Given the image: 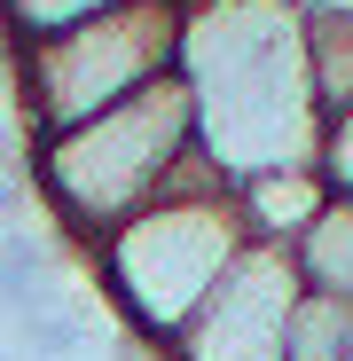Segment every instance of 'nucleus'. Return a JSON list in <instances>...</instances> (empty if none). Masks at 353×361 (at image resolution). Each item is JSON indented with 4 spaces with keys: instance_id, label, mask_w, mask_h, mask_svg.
Listing matches in <instances>:
<instances>
[{
    "instance_id": "obj_1",
    "label": "nucleus",
    "mask_w": 353,
    "mask_h": 361,
    "mask_svg": "<svg viewBox=\"0 0 353 361\" xmlns=\"http://www.w3.org/2000/svg\"><path fill=\"white\" fill-rule=\"evenodd\" d=\"M173 71L197 102V149L228 180L322 165L330 110L314 94L306 16L290 0H189Z\"/></svg>"
},
{
    "instance_id": "obj_2",
    "label": "nucleus",
    "mask_w": 353,
    "mask_h": 361,
    "mask_svg": "<svg viewBox=\"0 0 353 361\" xmlns=\"http://www.w3.org/2000/svg\"><path fill=\"white\" fill-rule=\"evenodd\" d=\"M244 244H252V228L235 212V180L197 149L189 173L173 180L149 212H134L126 228H110L87 259H94V275L110 290L118 322L134 338H149V345H173L181 322L212 298V283L244 259Z\"/></svg>"
},
{
    "instance_id": "obj_3",
    "label": "nucleus",
    "mask_w": 353,
    "mask_h": 361,
    "mask_svg": "<svg viewBox=\"0 0 353 361\" xmlns=\"http://www.w3.org/2000/svg\"><path fill=\"white\" fill-rule=\"evenodd\" d=\"M189 157H197V102L173 71L87 126L32 142V189L63 220V235H79V252H94L110 228L149 212L189 173Z\"/></svg>"
},
{
    "instance_id": "obj_4",
    "label": "nucleus",
    "mask_w": 353,
    "mask_h": 361,
    "mask_svg": "<svg viewBox=\"0 0 353 361\" xmlns=\"http://www.w3.org/2000/svg\"><path fill=\"white\" fill-rule=\"evenodd\" d=\"M181 24H189V0H118V8L55 32V39L8 47V102L24 110V142L71 134L87 118L134 102L142 87L173 79Z\"/></svg>"
},
{
    "instance_id": "obj_5",
    "label": "nucleus",
    "mask_w": 353,
    "mask_h": 361,
    "mask_svg": "<svg viewBox=\"0 0 353 361\" xmlns=\"http://www.w3.org/2000/svg\"><path fill=\"white\" fill-rule=\"evenodd\" d=\"M299 298H306L299 259L283 244H244V259L181 322L165 361H283L290 353V322H299Z\"/></svg>"
},
{
    "instance_id": "obj_6",
    "label": "nucleus",
    "mask_w": 353,
    "mask_h": 361,
    "mask_svg": "<svg viewBox=\"0 0 353 361\" xmlns=\"http://www.w3.org/2000/svg\"><path fill=\"white\" fill-rule=\"evenodd\" d=\"M330 197H337V189H330L322 165H283V173H252V180H235V212H244L252 244H283V252L322 220Z\"/></svg>"
},
{
    "instance_id": "obj_7",
    "label": "nucleus",
    "mask_w": 353,
    "mask_h": 361,
    "mask_svg": "<svg viewBox=\"0 0 353 361\" xmlns=\"http://www.w3.org/2000/svg\"><path fill=\"white\" fill-rule=\"evenodd\" d=\"M290 259H299L306 290H330V298H353V197L337 189L322 204V220L290 244Z\"/></svg>"
},
{
    "instance_id": "obj_8",
    "label": "nucleus",
    "mask_w": 353,
    "mask_h": 361,
    "mask_svg": "<svg viewBox=\"0 0 353 361\" xmlns=\"http://www.w3.org/2000/svg\"><path fill=\"white\" fill-rule=\"evenodd\" d=\"M306 55H314V94L322 110H353V16L337 24H306Z\"/></svg>"
},
{
    "instance_id": "obj_9",
    "label": "nucleus",
    "mask_w": 353,
    "mask_h": 361,
    "mask_svg": "<svg viewBox=\"0 0 353 361\" xmlns=\"http://www.w3.org/2000/svg\"><path fill=\"white\" fill-rule=\"evenodd\" d=\"M118 8V0H0V39L24 47V39H55V32H71L87 16Z\"/></svg>"
},
{
    "instance_id": "obj_10",
    "label": "nucleus",
    "mask_w": 353,
    "mask_h": 361,
    "mask_svg": "<svg viewBox=\"0 0 353 361\" xmlns=\"http://www.w3.org/2000/svg\"><path fill=\"white\" fill-rule=\"evenodd\" d=\"M322 173H330V189L353 197V110L330 118V134H322Z\"/></svg>"
},
{
    "instance_id": "obj_11",
    "label": "nucleus",
    "mask_w": 353,
    "mask_h": 361,
    "mask_svg": "<svg viewBox=\"0 0 353 361\" xmlns=\"http://www.w3.org/2000/svg\"><path fill=\"white\" fill-rule=\"evenodd\" d=\"M306 24H337V16H353V0H290Z\"/></svg>"
}]
</instances>
